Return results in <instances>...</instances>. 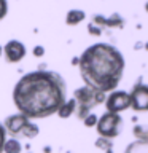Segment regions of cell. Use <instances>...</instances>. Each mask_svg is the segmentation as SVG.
I'll use <instances>...</instances> for the list:
<instances>
[{"label":"cell","mask_w":148,"mask_h":153,"mask_svg":"<svg viewBox=\"0 0 148 153\" xmlns=\"http://www.w3.org/2000/svg\"><path fill=\"white\" fill-rule=\"evenodd\" d=\"M67 85L64 78L51 70H35L19 78L13 89V102L18 112L29 120L54 115L65 102Z\"/></svg>","instance_id":"6da1fadb"},{"label":"cell","mask_w":148,"mask_h":153,"mask_svg":"<svg viewBox=\"0 0 148 153\" xmlns=\"http://www.w3.org/2000/svg\"><path fill=\"white\" fill-rule=\"evenodd\" d=\"M80 75L88 88L95 91H113L121 81L124 57L108 43H95L86 48L78 57Z\"/></svg>","instance_id":"7a4b0ae2"},{"label":"cell","mask_w":148,"mask_h":153,"mask_svg":"<svg viewBox=\"0 0 148 153\" xmlns=\"http://www.w3.org/2000/svg\"><path fill=\"white\" fill-rule=\"evenodd\" d=\"M73 99L76 102V117L80 120H84L88 115L91 113V110L94 107H97L99 104L105 102V93L102 91H95L92 88H88V86H83V88L75 89L73 93Z\"/></svg>","instance_id":"3957f363"},{"label":"cell","mask_w":148,"mask_h":153,"mask_svg":"<svg viewBox=\"0 0 148 153\" xmlns=\"http://www.w3.org/2000/svg\"><path fill=\"white\" fill-rule=\"evenodd\" d=\"M97 132L100 137L105 139H113L121 132V126H123V118L118 113H104L102 117L97 120Z\"/></svg>","instance_id":"277c9868"},{"label":"cell","mask_w":148,"mask_h":153,"mask_svg":"<svg viewBox=\"0 0 148 153\" xmlns=\"http://www.w3.org/2000/svg\"><path fill=\"white\" fill-rule=\"evenodd\" d=\"M105 107L110 113H119L131 107V96L126 91H113L105 99Z\"/></svg>","instance_id":"5b68a950"},{"label":"cell","mask_w":148,"mask_h":153,"mask_svg":"<svg viewBox=\"0 0 148 153\" xmlns=\"http://www.w3.org/2000/svg\"><path fill=\"white\" fill-rule=\"evenodd\" d=\"M131 96V107L135 112H147L148 110V86L147 85H135Z\"/></svg>","instance_id":"8992f818"},{"label":"cell","mask_w":148,"mask_h":153,"mask_svg":"<svg viewBox=\"0 0 148 153\" xmlns=\"http://www.w3.org/2000/svg\"><path fill=\"white\" fill-rule=\"evenodd\" d=\"M29 123H30V120H29L26 115L16 113V115H10V117L5 120L3 128H5V131H7V134H11L13 137H16V136H21L22 129L26 128Z\"/></svg>","instance_id":"52a82bcc"},{"label":"cell","mask_w":148,"mask_h":153,"mask_svg":"<svg viewBox=\"0 0 148 153\" xmlns=\"http://www.w3.org/2000/svg\"><path fill=\"white\" fill-rule=\"evenodd\" d=\"M3 54L5 59L10 64H16V62L22 61L26 57V46L19 40H10L7 45L3 46Z\"/></svg>","instance_id":"ba28073f"},{"label":"cell","mask_w":148,"mask_h":153,"mask_svg":"<svg viewBox=\"0 0 148 153\" xmlns=\"http://www.w3.org/2000/svg\"><path fill=\"white\" fill-rule=\"evenodd\" d=\"M92 24H95V26H99V27H116V29H121L124 26V19L119 16L118 13H113L112 16H108V18H105L102 16V14H95V16L92 18Z\"/></svg>","instance_id":"9c48e42d"},{"label":"cell","mask_w":148,"mask_h":153,"mask_svg":"<svg viewBox=\"0 0 148 153\" xmlns=\"http://www.w3.org/2000/svg\"><path fill=\"white\" fill-rule=\"evenodd\" d=\"M75 108H76V102H75V99H69V100H65L64 104L59 107V110H57V115H59V118H69L70 115H73L75 112Z\"/></svg>","instance_id":"30bf717a"},{"label":"cell","mask_w":148,"mask_h":153,"mask_svg":"<svg viewBox=\"0 0 148 153\" xmlns=\"http://www.w3.org/2000/svg\"><path fill=\"white\" fill-rule=\"evenodd\" d=\"M84 18H86V14H84L83 10H70L65 16V22H67V26H76V24H80Z\"/></svg>","instance_id":"8fae6325"},{"label":"cell","mask_w":148,"mask_h":153,"mask_svg":"<svg viewBox=\"0 0 148 153\" xmlns=\"http://www.w3.org/2000/svg\"><path fill=\"white\" fill-rule=\"evenodd\" d=\"M124 153H148V140H135L129 143Z\"/></svg>","instance_id":"7c38bea8"},{"label":"cell","mask_w":148,"mask_h":153,"mask_svg":"<svg viewBox=\"0 0 148 153\" xmlns=\"http://www.w3.org/2000/svg\"><path fill=\"white\" fill-rule=\"evenodd\" d=\"M21 152H22V145L16 137H11V139L5 140L3 153H21Z\"/></svg>","instance_id":"4fadbf2b"},{"label":"cell","mask_w":148,"mask_h":153,"mask_svg":"<svg viewBox=\"0 0 148 153\" xmlns=\"http://www.w3.org/2000/svg\"><path fill=\"white\" fill-rule=\"evenodd\" d=\"M38 132H40V129H38V126L35 123H29L26 128L22 129V132H21V136H24V137H27V139H35L37 136H38Z\"/></svg>","instance_id":"5bb4252c"},{"label":"cell","mask_w":148,"mask_h":153,"mask_svg":"<svg viewBox=\"0 0 148 153\" xmlns=\"http://www.w3.org/2000/svg\"><path fill=\"white\" fill-rule=\"evenodd\" d=\"M134 136L137 140H148V126H135L134 128Z\"/></svg>","instance_id":"9a60e30c"},{"label":"cell","mask_w":148,"mask_h":153,"mask_svg":"<svg viewBox=\"0 0 148 153\" xmlns=\"http://www.w3.org/2000/svg\"><path fill=\"white\" fill-rule=\"evenodd\" d=\"M95 147L97 148H102V150H112L113 147V142L110 140V139H105V137H99L97 140H95Z\"/></svg>","instance_id":"2e32d148"},{"label":"cell","mask_w":148,"mask_h":153,"mask_svg":"<svg viewBox=\"0 0 148 153\" xmlns=\"http://www.w3.org/2000/svg\"><path fill=\"white\" fill-rule=\"evenodd\" d=\"M97 120H99V118L95 117L94 113H89L88 117L83 120V123H84L86 128H92V126H95V124H97Z\"/></svg>","instance_id":"e0dca14e"},{"label":"cell","mask_w":148,"mask_h":153,"mask_svg":"<svg viewBox=\"0 0 148 153\" xmlns=\"http://www.w3.org/2000/svg\"><path fill=\"white\" fill-rule=\"evenodd\" d=\"M88 32L91 33V35H95V37H99V35H102V29H100L99 26H95V24H88Z\"/></svg>","instance_id":"ac0fdd59"},{"label":"cell","mask_w":148,"mask_h":153,"mask_svg":"<svg viewBox=\"0 0 148 153\" xmlns=\"http://www.w3.org/2000/svg\"><path fill=\"white\" fill-rule=\"evenodd\" d=\"M8 13V2L7 0H0V21L7 16Z\"/></svg>","instance_id":"d6986e66"},{"label":"cell","mask_w":148,"mask_h":153,"mask_svg":"<svg viewBox=\"0 0 148 153\" xmlns=\"http://www.w3.org/2000/svg\"><path fill=\"white\" fill-rule=\"evenodd\" d=\"M7 140V131H5L3 124H0V153H3V145Z\"/></svg>","instance_id":"ffe728a7"},{"label":"cell","mask_w":148,"mask_h":153,"mask_svg":"<svg viewBox=\"0 0 148 153\" xmlns=\"http://www.w3.org/2000/svg\"><path fill=\"white\" fill-rule=\"evenodd\" d=\"M43 54H45V48H43L41 45H37L35 48H33V56H37V57H41Z\"/></svg>","instance_id":"44dd1931"},{"label":"cell","mask_w":148,"mask_h":153,"mask_svg":"<svg viewBox=\"0 0 148 153\" xmlns=\"http://www.w3.org/2000/svg\"><path fill=\"white\" fill-rule=\"evenodd\" d=\"M43 150H45V153H51V147H45Z\"/></svg>","instance_id":"7402d4cb"},{"label":"cell","mask_w":148,"mask_h":153,"mask_svg":"<svg viewBox=\"0 0 148 153\" xmlns=\"http://www.w3.org/2000/svg\"><path fill=\"white\" fill-rule=\"evenodd\" d=\"M72 62H73V65H78V57H73V61H72Z\"/></svg>","instance_id":"603a6c76"},{"label":"cell","mask_w":148,"mask_h":153,"mask_svg":"<svg viewBox=\"0 0 148 153\" xmlns=\"http://www.w3.org/2000/svg\"><path fill=\"white\" fill-rule=\"evenodd\" d=\"M2 53H3V46H0V56H2Z\"/></svg>","instance_id":"cb8c5ba5"},{"label":"cell","mask_w":148,"mask_h":153,"mask_svg":"<svg viewBox=\"0 0 148 153\" xmlns=\"http://www.w3.org/2000/svg\"><path fill=\"white\" fill-rule=\"evenodd\" d=\"M145 10H147V13H148V2L145 3Z\"/></svg>","instance_id":"d4e9b609"},{"label":"cell","mask_w":148,"mask_h":153,"mask_svg":"<svg viewBox=\"0 0 148 153\" xmlns=\"http://www.w3.org/2000/svg\"><path fill=\"white\" fill-rule=\"evenodd\" d=\"M145 46H147V50H148V43H147V45H145Z\"/></svg>","instance_id":"484cf974"},{"label":"cell","mask_w":148,"mask_h":153,"mask_svg":"<svg viewBox=\"0 0 148 153\" xmlns=\"http://www.w3.org/2000/svg\"><path fill=\"white\" fill-rule=\"evenodd\" d=\"M69 153H70V152H69Z\"/></svg>","instance_id":"4316f807"}]
</instances>
